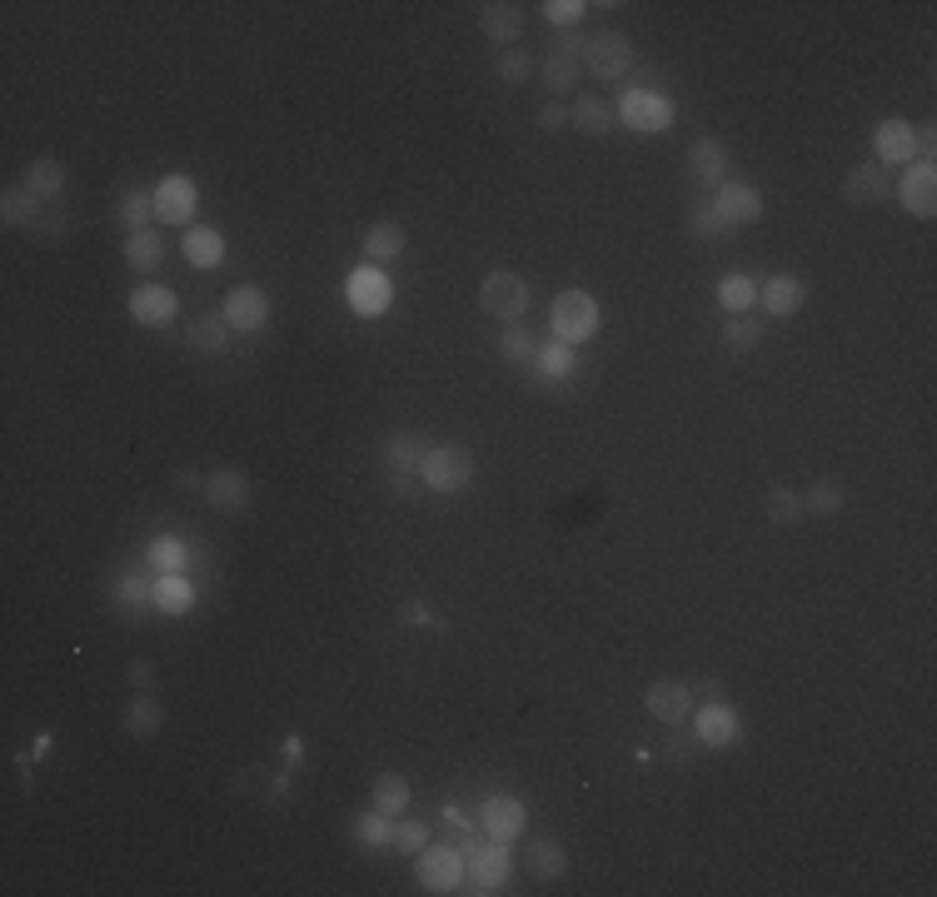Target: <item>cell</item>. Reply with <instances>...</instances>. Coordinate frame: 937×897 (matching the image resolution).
<instances>
[{"label":"cell","instance_id":"cell-32","mask_svg":"<svg viewBox=\"0 0 937 897\" xmlns=\"http://www.w3.org/2000/svg\"><path fill=\"white\" fill-rule=\"evenodd\" d=\"M528 365H534V374H539V379H554V384H559V379H569V369H573V345L549 339V345L534 349V359H528Z\"/></svg>","mask_w":937,"mask_h":897},{"label":"cell","instance_id":"cell-11","mask_svg":"<svg viewBox=\"0 0 937 897\" xmlns=\"http://www.w3.org/2000/svg\"><path fill=\"white\" fill-rule=\"evenodd\" d=\"M220 314L230 319L235 335H259V329L270 325V294L259 290V284H235V290L225 294V310Z\"/></svg>","mask_w":937,"mask_h":897},{"label":"cell","instance_id":"cell-46","mask_svg":"<svg viewBox=\"0 0 937 897\" xmlns=\"http://www.w3.org/2000/svg\"><path fill=\"white\" fill-rule=\"evenodd\" d=\"M583 11H589L583 0H544V21L559 25V31H573L583 21Z\"/></svg>","mask_w":937,"mask_h":897},{"label":"cell","instance_id":"cell-33","mask_svg":"<svg viewBox=\"0 0 937 897\" xmlns=\"http://www.w3.org/2000/svg\"><path fill=\"white\" fill-rule=\"evenodd\" d=\"M230 335H235V329H230L225 314H200V319L190 325V345L200 349V355H220V349L230 345Z\"/></svg>","mask_w":937,"mask_h":897},{"label":"cell","instance_id":"cell-2","mask_svg":"<svg viewBox=\"0 0 937 897\" xmlns=\"http://www.w3.org/2000/svg\"><path fill=\"white\" fill-rule=\"evenodd\" d=\"M614 120H624L634 135H663L673 131L679 105H673V96H658V90H624L614 105Z\"/></svg>","mask_w":937,"mask_h":897},{"label":"cell","instance_id":"cell-17","mask_svg":"<svg viewBox=\"0 0 937 897\" xmlns=\"http://www.w3.org/2000/svg\"><path fill=\"white\" fill-rule=\"evenodd\" d=\"M579 70H583V41L569 35V41L544 60V90H549V96H569V90L579 86Z\"/></svg>","mask_w":937,"mask_h":897},{"label":"cell","instance_id":"cell-35","mask_svg":"<svg viewBox=\"0 0 937 897\" xmlns=\"http://www.w3.org/2000/svg\"><path fill=\"white\" fill-rule=\"evenodd\" d=\"M718 304L728 314H748L758 304V280L754 274H723L718 280Z\"/></svg>","mask_w":937,"mask_h":897},{"label":"cell","instance_id":"cell-38","mask_svg":"<svg viewBox=\"0 0 937 897\" xmlns=\"http://www.w3.org/2000/svg\"><path fill=\"white\" fill-rule=\"evenodd\" d=\"M528 867H534L539 877H564L569 873V853H564L554 838H539V843L528 848Z\"/></svg>","mask_w":937,"mask_h":897},{"label":"cell","instance_id":"cell-48","mask_svg":"<svg viewBox=\"0 0 937 897\" xmlns=\"http://www.w3.org/2000/svg\"><path fill=\"white\" fill-rule=\"evenodd\" d=\"M693 235H728V225H723L718 220V210L709 205V200H699V205H693Z\"/></svg>","mask_w":937,"mask_h":897},{"label":"cell","instance_id":"cell-7","mask_svg":"<svg viewBox=\"0 0 937 897\" xmlns=\"http://www.w3.org/2000/svg\"><path fill=\"white\" fill-rule=\"evenodd\" d=\"M628 66H634V41L628 35L604 31V35H593V41H583V70L593 80H624Z\"/></svg>","mask_w":937,"mask_h":897},{"label":"cell","instance_id":"cell-34","mask_svg":"<svg viewBox=\"0 0 937 897\" xmlns=\"http://www.w3.org/2000/svg\"><path fill=\"white\" fill-rule=\"evenodd\" d=\"M41 205H45V200L35 195V190H25V184H11V190L0 195V220H5V225H35Z\"/></svg>","mask_w":937,"mask_h":897},{"label":"cell","instance_id":"cell-36","mask_svg":"<svg viewBox=\"0 0 937 897\" xmlns=\"http://www.w3.org/2000/svg\"><path fill=\"white\" fill-rule=\"evenodd\" d=\"M375 808L389 812V818H399V812L410 808V778H404V773H379L375 778Z\"/></svg>","mask_w":937,"mask_h":897},{"label":"cell","instance_id":"cell-30","mask_svg":"<svg viewBox=\"0 0 937 897\" xmlns=\"http://www.w3.org/2000/svg\"><path fill=\"white\" fill-rule=\"evenodd\" d=\"M365 255H369V265L399 260V255H404V225H394V220H379V225H369L365 229Z\"/></svg>","mask_w":937,"mask_h":897},{"label":"cell","instance_id":"cell-14","mask_svg":"<svg viewBox=\"0 0 937 897\" xmlns=\"http://www.w3.org/2000/svg\"><path fill=\"white\" fill-rule=\"evenodd\" d=\"M648 714L658 718L663 728H679V724H689L693 718V693H689V683H679V679H658L654 688H648Z\"/></svg>","mask_w":937,"mask_h":897},{"label":"cell","instance_id":"cell-18","mask_svg":"<svg viewBox=\"0 0 937 897\" xmlns=\"http://www.w3.org/2000/svg\"><path fill=\"white\" fill-rule=\"evenodd\" d=\"M693 738L703 748H728L738 738V714L728 703H709V708H693Z\"/></svg>","mask_w":937,"mask_h":897},{"label":"cell","instance_id":"cell-4","mask_svg":"<svg viewBox=\"0 0 937 897\" xmlns=\"http://www.w3.org/2000/svg\"><path fill=\"white\" fill-rule=\"evenodd\" d=\"M414 877H420L424 893H464V877H469V863H464L459 848H439V843H430L424 853H414Z\"/></svg>","mask_w":937,"mask_h":897},{"label":"cell","instance_id":"cell-47","mask_svg":"<svg viewBox=\"0 0 937 897\" xmlns=\"http://www.w3.org/2000/svg\"><path fill=\"white\" fill-rule=\"evenodd\" d=\"M494 70L509 80V86H524V80H528V70H534V60H528V51H499Z\"/></svg>","mask_w":937,"mask_h":897},{"label":"cell","instance_id":"cell-43","mask_svg":"<svg viewBox=\"0 0 937 897\" xmlns=\"http://www.w3.org/2000/svg\"><path fill=\"white\" fill-rule=\"evenodd\" d=\"M150 215H155V190H130V195L120 200V220H125L130 229H150Z\"/></svg>","mask_w":937,"mask_h":897},{"label":"cell","instance_id":"cell-51","mask_svg":"<svg viewBox=\"0 0 937 897\" xmlns=\"http://www.w3.org/2000/svg\"><path fill=\"white\" fill-rule=\"evenodd\" d=\"M399 618H404V624H430V614H424V604H404V614H399Z\"/></svg>","mask_w":937,"mask_h":897},{"label":"cell","instance_id":"cell-27","mask_svg":"<svg viewBox=\"0 0 937 897\" xmlns=\"http://www.w3.org/2000/svg\"><path fill=\"white\" fill-rule=\"evenodd\" d=\"M569 125L573 131H583V135H609L614 131V105L599 100V96H579L569 105Z\"/></svg>","mask_w":937,"mask_h":897},{"label":"cell","instance_id":"cell-39","mask_svg":"<svg viewBox=\"0 0 937 897\" xmlns=\"http://www.w3.org/2000/svg\"><path fill=\"white\" fill-rule=\"evenodd\" d=\"M723 345H728L733 355L758 349V345H763V325H758L754 314H738V319H728V325H723Z\"/></svg>","mask_w":937,"mask_h":897},{"label":"cell","instance_id":"cell-49","mask_svg":"<svg viewBox=\"0 0 937 897\" xmlns=\"http://www.w3.org/2000/svg\"><path fill=\"white\" fill-rule=\"evenodd\" d=\"M534 120H539V131H564V125H569V110L554 105V100H544L539 115H534Z\"/></svg>","mask_w":937,"mask_h":897},{"label":"cell","instance_id":"cell-25","mask_svg":"<svg viewBox=\"0 0 937 897\" xmlns=\"http://www.w3.org/2000/svg\"><path fill=\"white\" fill-rule=\"evenodd\" d=\"M689 170L699 175L703 184H723V170H728V150H723V141L699 135V141L689 145Z\"/></svg>","mask_w":937,"mask_h":897},{"label":"cell","instance_id":"cell-16","mask_svg":"<svg viewBox=\"0 0 937 897\" xmlns=\"http://www.w3.org/2000/svg\"><path fill=\"white\" fill-rule=\"evenodd\" d=\"M713 210L728 229L738 225H758L763 220V195H758L754 184H718V195H713Z\"/></svg>","mask_w":937,"mask_h":897},{"label":"cell","instance_id":"cell-8","mask_svg":"<svg viewBox=\"0 0 937 897\" xmlns=\"http://www.w3.org/2000/svg\"><path fill=\"white\" fill-rule=\"evenodd\" d=\"M194 215H200V184H194L190 175H165V180L155 184V220H160V225L190 229Z\"/></svg>","mask_w":937,"mask_h":897},{"label":"cell","instance_id":"cell-42","mask_svg":"<svg viewBox=\"0 0 937 897\" xmlns=\"http://www.w3.org/2000/svg\"><path fill=\"white\" fill-rule=\"evenodd\" d=\"M768 519H773L778 529H788V524H797V519H803V498H797L793 489L773 484V489H768Z\"/></svg>","mask_w":937,"mask_h":897},{"label":"cell","instance_id":"cell-41","mask_svg":"<svg viewBox=\"0 0 937 897\" xmlns=\"http://www.w3.org/2000/svg\"><path fill=\"white\" fill-rule=\"evenodd\" d=\"M389 848H399V853H424L430 848V822L420 818H394V838H389Z\"/></svg>","mask_w":937,"mask_h":897},{"label":"cell","instance_id":"cell-23","mask_svg":"<svg viewBox=\"0 0 937 897\" xmlns=\"http://www.w3.org/2000/svg\"><path fill=\"white\" fill-rule=\"evenodd\" d=\"M479 31H484L494 45H514L518 35H524V11H518V5H504V0H489V5H479Z\"/></svg>","mask_w":937,"mask_h":897},{"label":"cell","instance_id":"cell-21","mask_svg":"<svg viewBox=\"0 0 937 897\" xmlns=\"http://www.w3.org/2000/svg\"><path fill=\"white\" fill-rule=\"evenodd\" d=\"M205 498H210V508H220V514H239V508L249 504V479L239 474V469H215V474L205 479Z\"/></svg>","mask_w":937,"mask_h":897},{"label":"cell","instance_id":"cell-31","mask_svg":"<svg viewBox=\"0 0 937 897\" xmlns=\"http://www.w3.org/2000/svg\"><path fill=\"white\" fill-rule=\"evenodd\" d=\"M125 260H130V270L155 274V270H160V260H165V239L155 235V229H130V239H125Z\"/></svg>","mask_w":937,"mask_h":897},{"label":"cell","instance_id":"cell-29","mask_svg":"<svg viewBox=\"0 0 937 897\" xmlns=\"http://www.w3.org/2000/svg\"><path fill=\"white\" fill-rule=\"evenodd\" d=\"M25 190H35V195L51 205V200H60L65 195V165L60 160H51V155H41V160H31L25 165Z\"/></svg>","mask_w":937,"mask_h":897},{"label":"cell","instance_id":"cell-9","mask_svg":"<svg viewBox=\"0 0 937 897\" xmlns=\"http://www.w3.org/2000/svg\"><path fill=\"white\" fill-rule=\"evenodd\" d=\"M469 893H499V887L509 883V873H514V857H509V843H499V838H489V843H475L469 848Z\"/></svg>","mask_w":937,"mask_h":897},{"label":"cell","instance_id":"cell-44","mask_svg":"<svg viewBox=\"0 0 937 897\" xmlns=\"http://www.w3.org/2000/svg\"><path fill=\"white\" fill-rule=\"evenodd\" d=\"M130 733H135V738L160 733V703H155L150 693H141V698L130 703Z\"/></svg>","mask_w":937,"mask_h":897},{"label":"cell","instance_id":"cell-22","mask_svg":"<svg viewBox=\"0 0 937 897\" xmlns=\"http://www.w3.org/2000/svg\"><path fill=\"white\" fill-rule=\"evenodd\" d=\"M803 300H808V290H803V280H797V274H773L768 284H758V304H763L768 314H778V319L797 314V310H803Z\"/></svg>","mask_w":937,"mask_h":897},{"label":"cell","instance_id":"cell-37","mask_svg":"<svg viewBox=\"0 0 937 897\" xmlns=\"http://www.w3.org/2000/svg\"><path fill=\"white\" fill-rule=\"evenodd\" d=\"M355 838L365 848H389V838H394V818H389V812H379L375 803H369V812H359V818H355Z\"/></svg>","mask_w":937,"mask_h":897},{"label":"cell","instance_id":"cell-45","mask_svg":"<svg viewBox=\"0 0 937 897\" xmlns=\"http://www.w3.org/2000/svg\"><path fill=\"white\" fill-rule=\"evenodd\" d=\"M534 339H528V329H518V325H509L504 335H499V355L509 359V365H528V359H534Z\"/></svg>","mask_w":937,"mask_h":897},{"label":"cell","instance_id":"cell-28","mask_svg":"<svg viewBox=\"0 0 937 897\" xmlns=\"http://www.w3.org/2000/svg\"><path fill=\"white\" fill-rule=\"evenodd\" d=\"M194 584L190 579H185V573H160V579H155V608H160V614H190L194 608Z\"/></svg>","mask_w":937,"mask_h":897},{"label":"cell","instance_id":"cell-12","mask_svg":"<svg viewBox=\"0 0 937 897\" xmlns=\"http://www.w3.org/2000/svg\"><path fill=\"white\" fill-rule=\"evenodd\" d=\"M175 314H180V300H175L170 284L145 280V284H135V290H130V319H135V325L160 329V325H170Z\"/></svg>","mask_w":937,"mask_h":897},{"label":"cell","instance_id":"cell-3","mask_svg":"<svg viewBox=\"0 0 937 897\" xmlns=\"http://www.w3.org/2000/svg\"><path fill=\"white\" fill-rule=\"evenodd\" d=\"M475 455L464 449V444H434L430 459H424L420 469V484L430 489V494H459V489H469V479H475Z\"/></svg>","mask_w":937,"mask_h":897},{"label":"cell","instance_id":"cell-20","mask_svg":"<svg viewBox=\"0 0 937 897\" xmlns=\"http://www.w3.org/2000/svg\"><path fill=\"white\" fill-rule=\"evenodd\" d=\"M893 195V180H888V170H878V165H858V170H848V180H843V200L848 205H878V200Z\"/></svg>","mask_w":937,"mask_h":897},{"label":"cell","instance_id":"cell-10","mask_svg":"<svg viewBox=\"0 0 937 897\" xmlns=\"http://www.w3.org/2000/svg\"><path fill=\"white\" fill-rule=\"evenodd\" d=\"M893 195H897V205H903L907 215L927 220L937 210V165L933 160H913L903 170V180L893 184Z\"/></svg>","mask_w":937,"mask_h":897},{"label":"cell","instance_id":"cell-1","mask_svg":"<svg viewBox=\"0 0 937 897\" xmlns=\"http://www.w3.org/2000/svg\"><path fill=\"white\" fill-rule=\"evenodd\" d=\"M599 325H604V310H599V300H593L589 290H564V294H554V304H549V329H554V339H564V345H583V339L599 335Z\"/></svg>","mask_w":937,"mask_h":897},{"label":"cell","instance_id":"cell-24","mask_svg":"<svg viewBox=\"0 0 937 897\" xmlns=\"http://www.w3.org/2000/svg\"><path fill=\"white\" fill-rule=\"evenodd\" d=\"M430 449L434 444L420 439V434H394V439H384V464L394 469V474H420Z\"/></svg>","mask_w":937,"mask_h":897},{"label":"cell","instance_id":"cell-26","mask_svg":"<svg viewBox=\"0 0 937 897\" xmlns=\"http://www.w3.org/2000/svg\"><path fill=\"white\" fill-rule=\"evenodd\" d=\"M145 569H155V579H160V573L190 569V543L175 539V534H160V539H150V543H145Z\"/></svg>","mask_w":937,"mask_h":897},{"label":"cell","instance_id":"cell-15","mask_svg":"<svg viewBox=\"0 0 937 897\" xmlns=\"http://www.w3.org/2000/svg\"><path fill=\"white\" fill-rule=\"evenodd\" d=\"M479 822H484V832L499 838V843H518L528 828V808L518 798H509V793H494L484 803V812H479Z\"/></svg>","mask_w":937,"mask_h":897},{"label":"cell","instance_id":"cell-6","mask_svg":"<svg viewBox=\"0 0 937 897\" xmlns=\"http://www.w3.org/2000/svg\"><path fill=\"white\" fill-rule=\"evenodd\" d=\"M479 304H484L494 319H504V325H518L528 310V284L518 280L514 270H494L479 280Z\"/></svg>","mask_w":937,"mask_h":897},{"label":"cell","instance_id":"cell-50","mask_svg":"<svg viewBox=\"0 0 937 897\" xmlns=\"http://www.w3.org/2000/svg\"><path fill=\"white\" fill-rule=\"evenodd\" d=\"M808 504L823 508V514H833V508H843V489H838V484H818V489L808 494Z\"/></svg>","mask_w":937,"mask_h":897},{"label":"cell","instance_id":"cell-5","mask_svg":"<svg viewBox=\"0 0 937 897\" xmlns=\"http://www.w3.org/2000/svg\"><path fill=\"white\" fill-rule=\"evenodd\" d=\"M345 300L359 319H379V314L394 304V284H389V274L379 270V265H359V270H349V280H345Z\"/></svg>","mask_w":937,"mask_h":897},{"label":"cell","instance_id":"cell-13","mask_svg":"<svg viewBox=\"0 0 937 897\" xmlns=\"http://www.w3.org/2000/svg\"><path fill=\"white\" fill-rule=\"evenodd\" d=\"M873 150H878V165H913L917 160V125L907 120H878L873 125Z\"/></svg>","mask_w":937,"mask_h":897},{"label":"cell","instance_id":"cell-40","mask_svg":"<svg viewBox=\"0 0 937 897\" xmlns=\"http://www.w3.org/2000/svg\"><path fill=\"white\" fill-rule=\"evenodd\" d=\"M115 598L125 608H155V584H150V569H141V573H125L115 584Z\"/></svg>","mask_w":937,"mask_h":897},{"label":"cell","instance_id":"cell-19","mask_svg":"<svg viewBox=\"0 0 937 897\" xmlns=\"http://www.w3.org/2000/svg\"><path fill=\"white\" fill-rule=\"evenodd\" d=\"M180 249H185V265H194V270H220L225 265V235L215 225H190Z\"/></svg>","mask_w":937,"mask_h":897}]
</instances>
